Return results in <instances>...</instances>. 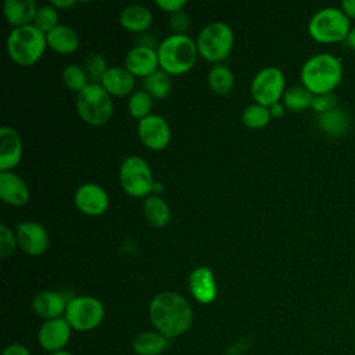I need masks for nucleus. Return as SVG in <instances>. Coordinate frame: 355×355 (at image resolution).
I'll return each instance as SVG.
<instances>
[{
  "mask_svg": "<svg viewBox=\"0 0 355 355\" xmlns=\"http://www.w3.org/2000/svg\"><path fill=\"white\" fill-rule=\"evenodd\" d=\"M3 355H31L29 351L22 347V345H18V344H14V345H10L4 349Z\"/></svg>",
  "mask_w": 355,
  "mask_h": 355,
  "instance_id": "nucleus-39",
  "label": "nucleus"
},
{
  "mask_svg": "<svg viewBox=\"0 0 355 355\" xmlns=\"http://www.w3.org/2000/svg\"><path fill=\"white\" fill-rule=\"evenodd\" d=\"M349 31V18L341 8L336 7H326L316 11L308 24L311 37L319 43L344 42Z\"/></svg>",
  "mask_w": 355,
  "mask_h": 355,
  "instance_id": "nucleus-5",
  "label": "nucleus"
},
{
  "mask_svg": "<svg viewBox=\"0 0 355 355\" xmlns=\"http://www.w3.org/2000/svg\"><path fill=\"white\" fill-rule=\"evenodd\" d=\"M46 44V33L33 24L14 28L6 43L8 55L21 65L35 64L42 57Z\"/></svg>",
  "mask_w": 355,
  "mask_h": 355,
  "instance_id": "nucleus-4",
  "label": "nucleus"
},
{
  "mask_svg": "<svg viewBox=\"0 0 355 355\" xmlns=\"http://www.w3.org/2000/svg\"><path fill=\"white\" fill-rule=\"evenodd\" d=\"M122 189L135 197L147 196L153 190V173L148 164L139 155H129L123 159L119 169Z\"/></svg>",
  "mask_w": 355,
  "mask_h": 355,
  "instance_id": "nucleus-8",
  "label": "nucleus"
},
{
  "mask_svg": "<svg viewBox=\"0 0 355 355\" xmlns=\"http://www.w3.org/2000/svg\"><path fill=\"white\" fill-rule=\"evenodd\" d=\"M344 43L347 44V47H349L351 50L355 51V28H352L347 36V39L344 40Z\"/></svg>",
  "mask_w": 355,
  "mask_h": 355,
  "instance_id": "nucleus-42",
  "label": "nucleus"
},
{
  "mask_svg": "<svg viewBox=\"0 0 355 355\" xmlns=\"http://www.w3.org/2000/svg\"><path fill=\"white\" fill-rule=\"evenodd\" d=\"M69 336L71 326L67 319L55 318L42 324L39 330V343L44 349L50 352H57L68 343Z\"/></svg>",
  "mask_w": 355,
  "mask_h": 355,
  "instance_id": "nucleus-15",
  "label": "nucleus"
},
{
  "mask_svg": "<svg viewBox=\"0 0 355 355\" xmlns=\"http://www.w3.org/2000/svg\"><path fill=\"white\" fill-rule=\"evenodd\" d=\"M337 104V98L333 93L329 94H320V96H313L312 97V103L311 107L318 112V114H323L326 111H330L333 108H336Z\"/></svg>",
  "mask_w": 355,
  "mask_h": 355,
  "instance_id": "nucleus-36",
  "label": "nucleus"
},
{
  "mask_svg": "<svg viewBox=\"0 0 355 355\" xmlns=\"http://www.w3.org/2000/svg\"><path fill=\"white\" fill-rule=\"evenodd\" d=\"M341 10L348 18H355V0H344L341 3Z\"/></svg>",
  "mask_w": 355,
  "mask_h": 355,
  "instance_id": "nucleus-40",
  "label": "nucleus"
},
{
  "mask_svg": "<svg viewBox=\"0 0 355 355\" xmlns=\"http://www.w3.org/2000/svg\"><path fill=\"white\" fill-rule=\"evenodd\" d=\"M284 94V75L277 67L259 69L251 82L252 98L265 107L277 103Z\"/></svg>",
  "mask_w": 355,
  "mask_h": 355,
  "instance_id": "nucleus-10",
  "label": "nucleus"
},
{
  "mask_svg": "<svg viewBox=\"0 0 355 355\" xmlns=\"http://www.w3.org/2000/svg\"><path fill=\"white\" fill-rule=\"evenodd\" d=\"M153 105V97L146 92V90H137L135 92L128 103L129 114L133 118H137L139 121L143 119L144 116L150 115V110Z\"/></svg>",
  "mask_w": 355,
  "mask_h": 355,
  "instance_id": "nucleus-31",
  "label": "nucleus"
},
{
  "mask_svg": "<svg viewBox=\"0 0 355 355\" xmlns=\"http://www.w3.org/2000/svg\"><path fill=\"white\" fill-rule=\"evenodd\" d=\"M62 80L68 89L78 93L89 85V78L85 72V68L76 64H69L62 69Z\"/></svg>",
  "mask_w": 355,
  "mask_h": 355,
  "instance_id": "nucleus-30",
  "label": "nucleus"
},
{
  "mask_svg": "<svg viewBox=\"0 0 355 355\" xmlns=\"http://www.w3.org/2000/svg\"><path fill=\"white\" fill-rule=\"evenodd\" d=\"M104 316L103 304L89 295L75 297L68 301L65 319L71 327L76 330H92L100 324Z\"/></svg>",
  "mask_w": 355,
  "mask_h": 355,
  "instance_id": "nucleus-9",
  "label": "nucleus"
},
{
  "mask_svg": "<svg viewBox=\"0 0 355 355\" xmlns=\"http://www.w3.org/2000/svg\"><path fill=\"white\" fill-rule=\"evenodd\" d=\"M155 3L158 7H161L165 11H169L171 14L182 10L186 6V0H157Z\"/></svg>",
  "mask_w": 355,
  "mask_h": 355,
  "instance_id": "nucleus-38",
  "label": "nucleus"
},
{
  "mask_svg": "<svg viewBox=\"0 0 355 355\" xmlns=\"http://www.w3.org/2000/svg\"><path fill=\"white\" fill-rule=\"evenodd\" d=\"M270 111L268 107L261 105L258 103L248 105L244 111H243V122L252 129L257 128H262L265 126L269 119H270Z\"/></svg>",
  "mask_w": 355,
  "mask_h": 355,
  "instance_id": "nucleus-32",
  "label": "nucleus"
},
{
  "mask_svg": "<svg viewBox=\"0 0 355 355\" xmlns=\"http://www.w3.org/2000/svg\"><path fill=\"white\" fill-rule=\"evenodd\" d=\"M234 83L233 72L223 64H215L208 72V85L218 94H227Z\"/></svg>",
  "mask_w": 355,
  "mask_h": 355,
  "instance_id": "nucleus-27",
  "label": "nucleus"
},
{
  "mask_svg": "<svg viewBox=\"0 0 355 355\" xmlns=\"http://www.w3.org/2000/svg\"><path fill=\"white\" fill-rule=\"evenodd\" d=\"M151 191H154L155 193V196H158V193H161L162 191V184L159 183V182H154V184H153V190Z\"/></svg>",
  "mask_w": 355,
  "mask_h": 355,
  "instance_id": "nucleus-44",
  "label": "nucleus"
},
{
  "mask_svg": "<svg viewBox=\"0 0 355 355\" xmlns=\"http://www.w3.org/2000/svg\"><path fill=\"white\" fill-rule=\"evenodd\" d=\"M22 157V141L15 129L10 126L0 128V171L6 172L14 168Z\"/></svg>",
  "mask_w": 355,
  "mask_h": 355,
  "instance_id": "nucleus-16",
  "label": "nucleus"
},
{
  "mask_svg": "<svg viewBox=\"0 0 355 355\" xmlns=\"http://www.w3.org/2000/svg\"><path fill=\"white\" fill-rule=\"evenodd\" d=\"M57 21H58V14L53 6H40L33 19V25L37 29H40L43 33H47L58 25Z\"/></svg>",
  "mask_w": 355,
  "mask_h": 355,
  "instance_id": "nucleus-34",
  "label": "nucleus"
},
{
  "mask_svg": "<svg viewBox=\"0 0 355 355\" xmlns=\"http://www.w3.org/2000/svg\"><path fill=\"white\" fill-rule=\"evenodd\" d=\"M269 111H270V115L272 116H282L283 112H284V104H280L279 101L272 104L270 107H268Z\"/></svg>",
  "mask_w": 355,
  "mask_h": 355,
  "instance_id": "nucleus-41",
  "label": "nucleus"
},
{
  "mask_svg": "<svg viewBox=\"0 0 355 355\" xmlns=\"http://www.w3.org/2000/svg\"><path fill=\"white\" fill-rule=\"evenodd\" d=\"M341 79L343 64L329 53H319L309 57L301 68L302 86L313 96L333 93Z\"/></svg>",
  "mask_w": 355,
  "mask_h": 355,
  "instance_id": "nucleus-2",
  "label": "nucleus"
},
{
  "mask_svg": "<svg viewBox=\"0 0 355 355\" xmlns=\"http://www.w3.org/2000/svg\"><path fill=\"white\" fill-rule=\"evenodd\" d=\"M349 116L337 107L319 114L318 125L329 136H343L349 129Z\"/></svg>",
  "mask_w": 355,
  "mask_h": 355,
  "instance_id": "nucleus-24",
  "label": "nucleus"
},
{
  "mask_svg": "<svg viewBox=\"0 0 355 355\" xmlns=\"http://www.w3.org/2000/svg\"><path fill=\"white\" fill-rule=\"evenodd\" d=\"M37 8L33 0H6L3 6L7 21L15 28L29 25L35 19Z\"/></svg>",
  "mask_w": 355,
  "mask_h": 355,
  "instance_id": "nucleus-21",
  "label": "nucleus"
},
{
  "mask_svg": "<svg viewBox=\"0 0 355 355\" xmlns=\"http://www.w3.org/2000/svg\"><path fill=\"white\" fill-rule=\"evenodd\" d=\"M233 31L226 22L215 21L205 25L197 36V50L208 61L218 62L226 58L233 46Z\"/></svg>",
  "mask_w": 355,
  "mask_h": 355,
  "instance_id": "nucleus-7",
  "label": "nucleus"
},
{
  "mask_svg": "<svg viewBox=\"0 0 355 355\" xmlns=\"http://www.w3.org/2000/svg\"><path fill=\"white\" fill-rule=\"evenodd\" d=\"M76 110L90 125H104L112 115L111 94L101 83H89L76 96Z\"/></svg>",
  "mask_w": 355,
  "mask_h": 355,
  "instance_id": "nucleus-6",
  "label": "nucleus"
},
{
  "mask_svg": "<svg viewBox=\"0 0 355 355\" xmlns=\"http://www.w3.org/2000/svg\"><path fill=\"white\" fill-rule=\"evenodd\" d=\"M51 355H72L69 352H64V351H57V352H53Z\"/></svg>",
  "mask_w": 355,
  "mask_h": 355,
  "instance_id": "nucleus-45",
  "label": "nucleus"
},
{
  "mask_svg": "<svg viewBox=\"0 0 355 355\" xmlns=\"http://www.w3.org/2000/svg\"><path fill=\"white\" fill-rule=\"evenodd\" d=\"M153 21V14L151 11L139 4H130L125 7L119 15V22L121 25L130 31V32H143L146 31Z\"/></svg>",
  "mask_w": 355,
  "mask_h": 355,
  "instance_id": "nucleus-23",
  "label": "nucleus"
},
{
  "mask_svg": "<svg viewBox=\"0 0 355 355\" xmlns=\"http://www.w3.org/2000/svg\"><path fill=\"white\" fill-rule=\"evenodd\" d=\"M169 24H171V28L178 35H184L190 26V18L183 10H179V11H175L171 14Z\"/></svg>",
  "mask_w": 355,
  "mask_h": 355,
  "instance_id": "nucleus-37",
  "label": "nucleus"
},
{
  "mask_svg": "<svg viewBox=\"0 0 355 355\" xmlns=\"http://www.w3.org/2000/svg\"><path fill=\"white\" fill-rule=\"evenodd\" d=\"M158 62L162 71L166 73H184L196 62L197 44L187 35H169L165 37L157 49Z\"/></svg>",
  "mask_w": 355,
  "mask_h": 355,
  "instance_id": "nucleus-3",
  "label": "nucleus"
},
{
  "mask_svg": "<svg viewBox=\"0 0 355 355\" xmlns=\"http://www.w3.org/2000/svg\"><path fill=\"white\" fill-rule=\"evenodd\" d=\"M51 4L55 7H71L75 4V1L73 0H53Z\"/></svg>",
  "mask_w": 355,
  "mask_h": 355,
  "instance_id": "nucleus-43",
  "label": "nucleus"
},
{
  "mask_svg": "<svg viewBox=\"0 0 355 355\" xmlns=\"http://www.w3.org/2000/svg\"><path fill=\"white\" fill-rule=\"evenodd\" d=\"M313 94L304 86H294L284 92L283 104L291 111H302L311 107Z\"/></svg>",
  "mask_w": 355,
  "mask_h": 355,
  "instance_id": "nucleus-29",
  "label": "nucleus"
},
{
  "mask_svg": "<svg viewBox=\"0 0 355 355\" xmlns=\"http://www.w3.org/2000/svg\"><path fill=\"white\" fill-rule=\"evenodd\" d=\"M101 85L110 94L125 96L135 87V75L130 73L126 68L111 67L105 72Z\"/></svg>",
  "mask_w": 355,
  "mask_h": 355,
  "instance_id": "nucleus-19",
  "label": "nucleus"
},
{
  "mask_svg": "<svg viewBox=\"0 0 355 355\" xmlns=\"http://www.w3.org/2000/svg\"><path fill=\"white\" fill-rule=\"evenodd\" d=\"M144 90L153 97V98H164L169 90H171V78L169 73H166L162 69H157L143 80Z\"/></svg>",
  "mask_w": 355,
  "mask_h": 355,
  "instance_id": "nucleus-28",
  "label": "nucleus"
},
{
  "mask_svg": "<svg viewBox=\"0 0 355 355\" xmlns=\"http://www.w3.org/2000/svg\"><path fill=\"white\" fill-rule=\"evenodd\" d=\"M144 215L147 220L155 226L162 227L169 222L171 211L168 204L159 196H148L144 201Z\"/></svg>",
  "mask_w": 355,
  "mask_h": 355,
  "instance_id": "nucleus-26",
  "label": "nucleus"
},
{
  "mask_svg": "<svg viewBox=\"0 0 355 355\" xmlns=\"http://www.w3.org/2000/svg\"><path fill=\"white\" fill-rule=\"evenodd\" d=\"M137 133L140 140L151 150H162L171 140L168 122L157 114H150L139 121Z\"/></svg>",
  "mask_w": 355,
  "mask_h": 355,
  "instance_id": "nucleus-11",
  "label": "nucleus"
},
{
  "mask_svg": "<svg viewBox=\"0 0 355 355\" xmlns=\"http://www.w3.org/2000/svg\"><path fill=\"white\" fill-rule=\"evenodd\" d=\"M15 236L18 245L29 255H40L49 247V234L39 222H19L17 225Z\"/></svg>",
  "mask_w": 355,
  "mask_h": 355,
  "instance_id": "nucleus-12",
  "label": "nucleus"
},
{
  "mask_svg": "<svg viewBox=\"0 0 355 355\" xmlns=\"http://www.w3.org/2000/svg\"><path fill=\"white\" fill-rule=\"evenodd\" d=\"M108 71L105 58L101 54H90L85 60V72L92 80L90 83H101L105 72Z\"/></svg>",
  "mask_w": 355,
  "mask_h": 355,
  "instance_id": "nucleus-33",
  "label": "nucleus"
},
{
  "mask_svg": "<svg viewBox=\"0 0 355 355\" xmlns=\"http://www.w3.org/2000/svg\"><path fill=\"white\" fill-rule=\"evenodd\" d=\"M46 40L47 44L57 53L61 54H68L72 53L78 49L79 46V39L73 28L58 24L55 28H53L50 32L46 33Z\"/></svg>",
  "mask_w": 355,
  "mask_h": 355,
  "instance_id": "nucleus-22",
  "label": "nucleus"
},
{
  "mask_svg": "<svg viewBox=\"0 0 355 355\" xmlns=\"http://www.w3.org/2000/svg\"><path fill=\"white\" fill-rule=\"evenodd\" d=\"M158 53L154 47L139 44L132 47L125 57V68L135 76H148L157 71Z\"/></svg>",
  "mask_w": 355,
  "mask_h": 355,
  "instance_id": "nucleus-14",
  "label": "nucleus"
},
{
  "mask_svg": "<svg viewBox=\"0 0 355 355\" xmlns=\"http://www.w3.org/2000/svg\"><path fill=\"white\" fill-rule=\"evenodd\" d=\"M189 287L193 297L201 304H209L216 297L214 273L207 266H197L189 276Z\"/></svg>",
  "mask_w": 355,
  "mask_h": 355,
  "instance_id": "nucleus-17",
  "label": "nucleus"
},
{
  "mask_svg": "<svg viewBox=\"0 0 355 355\" xmlns=\"http://www.w3.org/2000/svg\"><path fill=\"white\" fill-rule=\"evenodd\" d=\"M17 244H18L17 236H14V233L4 223H1L0 225V257L7 258L8 255H11Z\"/></svg>",
  "mask_w": 355,
  "mask_h": 355,
  "instance_id": "nucleus-35",
  "label": "nucleus"
},
{
  "mask_svg": "<svg viewBox=\"0 0 355 355\" xmlns=\"http://www.w3.org/2000/svg\"><path fill=\"white\" fill-rule=\"evenodd\" d=\"M33 311L40 318L47 320L58 318L67 309V304L64 297L55 291H42L39 293L32 302Z\"/></svg>",
  "mask_w": 355,
  "mask_h": 355,
  "instance_id": "nucleus-20",
  "label": "nucleus"
},
{
  "mask_svg": "<svg viewBox=\"0 0 355 355\" xmlns=\"http://www.w3.org/2000/svg\"><path fill=\"white\" fill-rule=\"evenodd\" d=\"M150 318L161 334L176 337L190 327L193 312L189 302L180 294L164 291L151 301Z\"/></svg>",
  "mask_w": 355,
  "mask_h": 355,
  "instance_id": "nucleus-1",
  "label": "nucleus"
},
{
  "mask_svg": "<svg viewBox=\"0 0 355 355\" xmlns=\"http://www.w3.org/2000/svg\"><path fill=\"white\" fill-rule=\"evenodd\" d=\"M73 200L78 209L90 216L103 214L108 207V194L96 183H85L79 186Z\"/></svg>",
  "mask_w": 355,
  "mask_h": 355,
  "instance_id": "nucleus-13",
  "label": "nucleus"
},
{
  "mask_svg": "<svg viewBox=\"0 0 355 355\" xmlns=\"http://www.w3.org/2000/svg\"><path fill=\"white\" fill-rule=\"evenodd\" d=\"M166 347V337L161 333L146 331L135 338L133 349L139 355H158Z\"/></svg>",
  "mask_w": 355,
  "mask_h": 355,
  "instance_id": "nucleus-25",
  "label": "nucleus"
},
{
  "mask_svg": "<svg viewBox=\"0 0 355 355\" xmlns=\"http://www.w3.org/2000/svg\"><path fill=\"white\" fill-rule=\"evenodd\" d=\"M0 197L11 205H24L29 200L26 183L14 172H0Z\"/></svg>",
  "mask_w": 355,
  "mask_h": 355,
  "instance_id": "nucleus-18",
  "label": "nucleus"
}]
</instances>
